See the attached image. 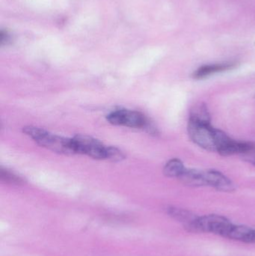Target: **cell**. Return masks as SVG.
<instances>
[{"instance_id":"obj_11","label":"cell","mask_w":255,"mask_h":256,"mask_svg":"<svg viewBox=\"0 0 255 256\" xmlns=\"http://www.w3.org/2000/svg\"><path fill=\"white\" fill-rule=\"evenodd\" d=\"M186 167L181 160L175 159L169 160L163 168V172L167 177L169 178H179L183 172L185 170Z\"/></svg>"},{"instance_id":"obj_8","label":"cell","mask_w":255,"mask_h":256,"mask_svg":"<svg viewBox=\"0 0 255 256\" xmlns=\"http://www.w3.org/2000/svg\"><path fill=\"white\" fill-rule=\"evenodd\" d=\"M178 178L183 184L192 188L208 186L205 179V172L200 170L186 168Z\"/></svg>"},{"instance_id":"obj_6","label":"cell","mask_w":255,"mask_h":256,"mask_svg":"<svg viewBox=\"0 0 255 256\" xmlns=\"http://www.w3.org/2000/svg\"><path fill=\"white\" fill-rule=\"evenodd\" d=\"M223 238L246 244H255V230L232 222Z\"/></svg>"},{"instance_id":"obj_5","label":"cell","mask_w":255,"mask_h":256,"mask_svg":"<svg viewBox=\"0 0 255 256\" xmlns=\"http://www.w3.org/2000/svg\"><path fill=\"white\" fill-rule=\"evenodd\" d=\"M204 172L208 186H212L222 192H233L236 189L232 180L220 172L215 170H208Z\"/></svg>"},{"instance_id":"obj_7","label":"cell","mask_w":255,"mask_h":256,"mask_svg":"<svg viewBox=\"0 0 255 256\" xmlns=\"http://www.w3.org/2000/svg\"><path fill=\"white\" fill-rule=\"evenodd\" d=\"M237 64L235 62L220 63V64H207L202 66L193 73V78L202 80L217 73L226 72L235 68Z\"/></svg>"},{"instance_id":"obj_13","label":"cell","mask_w":255,"mask_h":256,"mask_svg":"<svg viewBox=\"0 0 255 256\" xmlns=\"http://www.w3.org/2000/svg\"><path fill=\"white\" fill-rule=\"evenodd\" d=\"M0 177H1V180L7 182V183L15 184H20L22 183V180L20 178L9 172L7 170H1V172H0Z\"/></svg>"},{"instance_id":"obj_2","label":"cell","mask_w":255,"mask_h":256,"mask_svg":"<svg viewBox=\"0 0 255 256\" xmlns=\"http://www.w3.org/2000/svg\"><path fill=\"white\" fill-rule=\"evenodd\" d=\"M189 136L196 144L209 152H217L216 129L211 124H201L189 121Z\"/></svg>"},{"instance_id":"obj_10","label":"cell","mask_w":255,"mask_h":256,"mask_svg":"<svg viewBox=\"0 0 255 256\" xmlns=\"http://www.w3.org/2000/svg\"><path fill=\"white\" fill-rule=\"evenodd\" d=\"M168 214L172 218H175L176 220L184 224L185 228H188L198 216L195 215L192 212L185 209L179 208L176 207H169L167 209Z\"/></svg>"},{"instance_id":"obj_12","label":"cell","mask_w":255,"mask_h":256,"mask_svg":"<svg viewBox=\"0 0 255 256\" xmlns=\"http://www.w3.org/2000/svg\"><path fill=\"white\" fill-rule=\"evenodd\" d=\"M125 158V155L119 149L112 146H106V160L112 162H120Z\"/></svg>"},{"instance_id":"obj_1","label":"cell","mask_w":255,"mask_h":256,"mask_svg":"<svg viewBox=\"0 0 255 256\" xmlns=\"http://www.w3.org/2000/svg\"><path fill=\"white\" fill-rule=\"evenodd\" d=\"M22 131L39 146L46 148L52 152L66 155L77 154L73 138H64L53 135L45 130L33 126L23 128Z\"/></svg>"},{"instance_id":"obj_3","label":"cell","mask_w":255,"mask_h":256,"mask_svg":"<svg viewBox=\"0 0 255 256\" xmlns=\"http://www.w3.org/2000/svg\"><path fill=\"white\" fill-rule=\"evenodd\" d=\"M77 154L88 155L94 159H106V149L99 140L86 135H77L73 138Z\"/></svg>"},{"instance_id":"obj_4","label":"cell","mask_w":255,"mask_h":256,"mask_svg":"<svg viewBox=\"0 0 255 256\" xmlns=\"http://www.w3.org/2000/svg\"><path fill=\"white\" fill-rule=\"evenodd\" d=\"M107 120L114 126H126L129 128H142L148 126L145 116L136 111L119 110L109 114Z\"/></svg>"},{"instance_id":"obj_14","label":"cell","mask_w":255,"mask_h":256,"mask_svg":"<svg viewBox=\"0 0 255 256\" xmlns=\"http://www.w3.org/2000/svg\"><path fill=\"white\" fill-rule=\"evenodd\" d=\"M241 155L243 159L255 166V144L251 143L250 148Z\"/></svg>"},{"instance_id":"obj_9","label":"cell","mask_w":255,"mask_h":256,"mask_svg":"<svg viewBox=\"0 0 255 256\" xmlns=\"http://www.w3.org/2000/svg\"><path fill=\"white\" fill-rule=\"evenodd\" d=\"M211 120L209 110L205 104L195 105L190 110L189 121L201 123V124H211Z\"/></svg>"}]
</instances>
